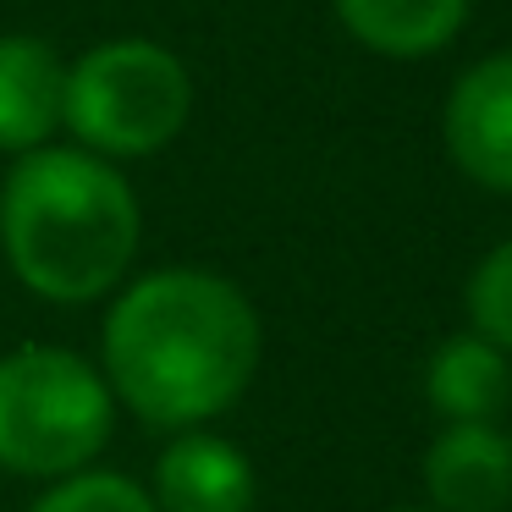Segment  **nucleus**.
Listing matches in <instances>:
<instances>
[{"mask_svg":"<svg viewBox=\"0 0 512 512\" xmlns=\"http://www.w3.org/2000/svg\"><path fill=\"white\" fill-rule=\"evenodd\" d=\"M138 237L144 210L133 182L83 144L28 149L0 182L6 265L45 303H94L116 292L138 259Z\"/></svg>","mask_w":512,"mask_h":512,"instance_id":"f03ea898","label":"nucleus"},{"mask_svg":"<svg viewBox=\"0 0 512 512\" xmlns=\"http://www.w3.org/2000/svg\"><path fill=\"white\" fill-rule=\"evenodd\" d=\"M331 6L358 45L391 61L435 56L468 17V0H331Z\"/></svg>","mask_w":512,"mask_h":512,"instance_id":"9d476101","label":"nucleus"},{"mask_svg":"<svg viewBox=\"0 0 512 512\" xmlns=\"http://www.w3.org/2000/svg\"><path fill=\"white\" fill-rule=\"evenodd\" d=\"M424 391H430V408L446 413L452 424H496V413L512 397L507 347H496L479 331L452 336L435 347L430 369H424Z\"/></svg>","mask_w":512,"mask_h":512,"instance_id":"1a4fd4ad","label":"nucleus"},{"mask_svg":"<svg viewBox=\"0 0 512 512\" xmlns=\"http://www.w3.org/2000/svg\"><path fill=\"white\" fill-rule=\"evenodd\" d=\"M468 320L496 347H512V243L490 248L468 276Z\"/></svg>","mask_w":512,"mask_h":512,"instance_id":"f8f14e48","label":"nucleus"},{"mask_svg":"<svg viewBox=\"0 0 512 512\" xmlns=\"http://www.w3.org/2000/svg\"><path fill=\"white\" fill-rule=\"evenodd\" d=\"M28 512H155V501H149V485H138L133 474L78 468L67 479H50Z\"/></svg>","mask_w":512,"mask_h":512,"instance_id":"9b49d317","label":"nucleus"},{"mask_svg":"<svg viewBox=\"0 0 512 512\" xmlns=\"http://www.w3.org/2000/svg\"><path fill=\"white\" fill-rule=\"evenodd\" d=\"M446 149L490 193H512V50L485 56L446 94Z\"/></svg>","mask_w":512,"mask_h":512,"instance_id":"39448f33","label":"nucleus"},{"mask_svg":"<svg viewBox=\"0 0 512 512\" xmlns=\"http://www.w3.org/2000/svg\"><path fill=\"white\" fill-rule=\"evenodd\" d=\"M254 463L215 430H177L155 463V512H254Z\"/></svg>","mask_w":512,"mask_h":512,"instance_id":"423d86ee","label":"nucleus"},{"mask_svg":"<svg viewBox=\"0 0 512 512\" xmlns=\"http://www.w3.org/2000/svg\"><path fill=\"white\" fill-rule=\"evenodd\" d=\"M193 78L177 50L155 39H105L67 67V116L83 149L105 160H144L182 138Z\"/></svg>","mask_w":512,"mask_h":512,"instance_id":"20e7f679","label":"nucleus"},{"mask_svg":"<svg viewBox=\"0 0 512 512\" xmlns=\"http://www.w3.org/2000/svg\"><path fill=\"white\" fill-rule=\"evenodd\" d=\"M435 512H501L512 501V441L496 424H446L424 452Z\"/></svg>","mask_w":512,"mask_h":512,"instance_id":"6e6552de","label":"nucleus"},{"mask_svg":"<svg viewBox=\"0 0 512 512\" xmlns=\"http://www.w3.org/2000/svg\"><path fill=\"white\" fill-rule=\"evenodd\" d=\"M67 116V61L39 34H0V149L28 155Z\"/></svg>","mask_w":512,"mask_h":512,"instance_id":"0eeeda50","label":"nucleus"},{"mask_svg":"<svg viewBox=\"0 0 512 512\" xmlns=\"http://www.w3.org/2000/svg\"><path fill=\"white\" fill-rule=\"evenodd\" d=\"M100 375L133 419L199 430L221 419L259 369V314L237 281L166 265L127 281L105 314Z\"/></svg>","mask_w":512,"mask_h":512,"instance_id":"f257e3e1","label":"nucleus"},{"mask_svg":"<svg viewBox=\"0 0 512 512\" xmlns=\"http://www.w3.org/2000/svg\"><path fill=\"white\" fill-rule=\"evenodd\" d=\"M397 512H424V507H397Z\"/></svg>","mask_w":512,"mask_h":512,"instance_id":"ddd939ff","label":"nucleus"},{"mask_svg":"<svg viewBox=\"0 0 512 512\" xmlns=\"http://www.w3.org/2000/svg\"><path fill=\"white\" fill-rule=\"evenodd\" d=\"M116 430L100 364L72 347L28 342L0 353V468L17 479H67L94 468Z\"/></svg>","mask_w":512,"mask_h":512,"instance_id":"7ed1b4c3","label":"nucleus"}]
</instances>
